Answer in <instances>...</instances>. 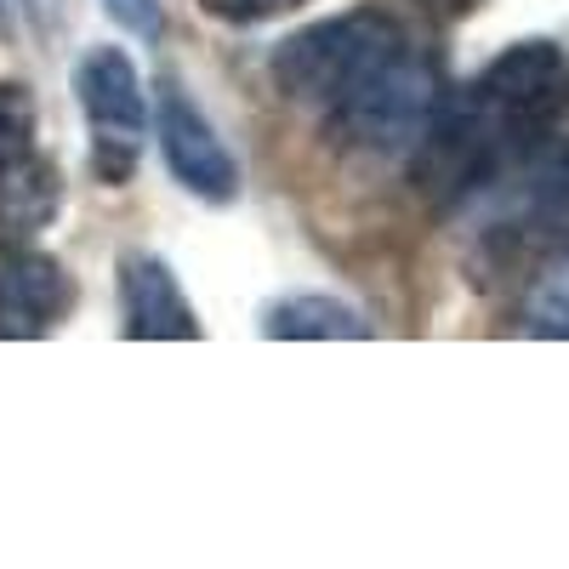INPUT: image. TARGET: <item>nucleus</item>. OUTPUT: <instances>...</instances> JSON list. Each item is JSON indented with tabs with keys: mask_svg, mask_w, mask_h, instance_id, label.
Returning a JSON list of instances; mask_svg holds the SVG:
<instances>
[{
	"mask_svg": "<svg viewBox=\"0 0 569 569\" xmlns=\"http://www.w3.org/2000/svg\"><path fill=\"white\" fill-rule=\"evenodd\" d=\"M461 114L479 126V137L490 142L496 160L530 149V142H541L569 114V52L547 34L512 40L467 86Z\"/></svg>",
	"mask_w": 569,
	"mask_h": 569,
	"instance_id": "1",
	"label": "nucleus"
},
{
	"mask_svg": "<svg viewBox=\"0 0 569 569\" xmlns=\"http://www.w3.org/2000/svg\"><path fill=\"white\" fill-rule=\"evenodd\" d=\"M439 109H445V69L433 52L405 40L399 52H388L325 109V126L342 149L388 160V154H410Z\"/></svg>",
	"mask_w": 569,
	"mask_h": 569,
	"instance_id": "2",
	"label": "nucleus"
},
{
	"mask_svg": "<svg viewBox=\"0 0 569 569\" xmlns=\"http://www.w3.org/2000/svg\"><path fill=\"white\" fill-rule=\"evenodd\" d=\"M405 40L410 34L399 29V18L376 12V7H353V12H337L325 23L297 29L291 40H279V52L268 58V74L291 103L330 109L359 74H370Z\"/></svg>",
	"mask_w": 569,
	"mask_h": 569,
	"instance_id": "3",
	"label": "nucleus"
},
{
	"mask_svg": "<svg viewBox=\"0 0 569 569\" xmlns=\"http://www.w3.org/2000/svg\"><path fill=\"white\" fill-rule=\"evenodd\" d=\"M74 98L91 126V171L109 188H126L149 142V98L137 63L120 46H91L74 63Z\"/></svg>",
	"mask_w": 569,
	"mask_h": 569,
	"instance_id": "4",
	"label": "nucleus"
},
{
	"mask_svg": "<svg viewBox=\"0 0 569 569\" xmlns=\"http://www.w3.org/2000/svg\"><path fill=\"white\" fill-rule=\"evenodd\" d=\"M154 137H160V154H166L171 177L200 206H233V200H240V160L228 154V142L217 137V126L200 109V98H188L177 80L160 86Z\"/></svg>",
	"mask_w": 569,
	"mask_h": 569,
	"instance_id": "5",
	"label": "nucleus"
},
{
	"mask_svg": "<svg viewBox=\"0 0 569 569\" xmlns=\"http://www.w3.org/2000/svg\"><path fill=\"white\" fill-rule=\"evenodd\" d=\"M74 313V279L58 257L29 246H0V337L34 342Z\"/></svg>",
	"mask_w": 569,
	"mask_h": 569,
	"instance_id": "6",
	"label": "nucleus"
},
{
	"mask_svg": "<svg viewBox=\"0 0 569 569\" xmlns=\"http://www.w3.org/2000/svg\"><path fill=\"white\" fill-rule=\"evenodd\" d=\"M120 337L131 342H194L200 313L188 302L182 279L154 251L120 257Z\"/></svg>",
	"mask_w": 569,
	"mask_h": 569,
	"instance_id": "7",
	"label": "nucleus"
},
{
	"mask_svg": "<svg viewBox=\"0 0 569 569\" xmlns=\"http://www.w3.org/2000/svg\"><path fill=\"white\" fill-rule=\"evenodd\" d=\"M63 211V171L40 149L0 166V246H29Z\"/></svg>",
	"mask_w": 569,
	"mask_h": 569,
	"instance_id": "8",
	"label": "nucleus"
},
{
	"mask_svg": "<svg viewBox=\"0 0 569 569\" xmlns=\"http://www.w3.org/2000/svg\"><path fill=\"white\" fill-rule=\"evenodd\" d=\"M262 337H279V342H365L370 319L342 297L297 291V297H279V302L262 308Z\"/></svg>",
	"mask_w": 569,
	"mask_h": 569,
	"instance_id": "9",
	"label": "nucleus"
},
{
	"mask_svg": "<svg viewBox=\"0 0 569 569\" xmlns=\"http://www.w3.org/2000/svg\"><path fill=\"white\" fill-rule=\"evenodd\" d=\"M518 325H525L530 337L569 342V251L541 262V273L530 279L525 302H518Z\"/></svg>",
	"mask_w": 569,
	"mask_h": 569,
	"instance_id": "10",
	"label": "nucleus"
},
{
	"mask_svg": "<svg viewBox=\"0 0 569 569\" xmlns=\"http://www.w3.org/2000/svg\"><path fill=\"white\" fill-rule=\"evenodd\" d=\"M34 149V98L29 86H0V166Z\"/></svg>",
	"mask_w": 569,
	"mask_h": 569,
	"instance_id": "11",
	"label": "nucleus"
},
{
	"mask_svg": "<svg viewBox=\"0 0 569 569\" xmlns=\"http://www.w3.org/2000/svg\"><path fill=\"white\" fill-rule=\"evenodd\" d=\"M536 211L541 217H569V137L558 142V149L541 160V171H536Z\"/></svg>",
	"mask_w": 569,
	"mask_h": 569,
	"instance_id": "12",
	"label": "nucleus"
},
{
	"mask_svg": "<svg viewBox=\"0 0 569 569\" xmlns=\"http://www.w3.org/2000/svg\"><path fill=\"white\" fill-rule=\"evenodd\" d=\"M103 7H109V18H114L126 34H137V40H160V34H166L160 0H103Z\"/></svg>",
	"mask_w": 569,
	"mask_h": 569,
	"instance_id": "13",
	"label": "nucleus"
},
{
	"mask_svg": "<svg viewBox=\"0 0 569 569\" xmlns=\"http://www.w3.org/2000/svg\"><path fill=\"white\" fill-rule=\"evenodd\" d=\"M200 7L222 23H262V18H279V12H297L308 0H200Z\"/></svg>",
	"mask_w": 569,
	"mask_h": 569,
	"instance_id": "14",
	"label": "nucleus"
},
{
	"mask_svg": "<svg viewBox=\"0 0 569 569\" xmlns=\"http://www.w3.org/2000/svg\"><path fill=\"white\" fill-rule=\"evenodd\" d=\"M427 7H433L439 18H467L472 7H479V0H427Z\"/></svg>",
	"mask_w": 569,
	"mask_h": 569,
	"instance_id": "15",
	"label": "nucleus"
}]
</instances>
